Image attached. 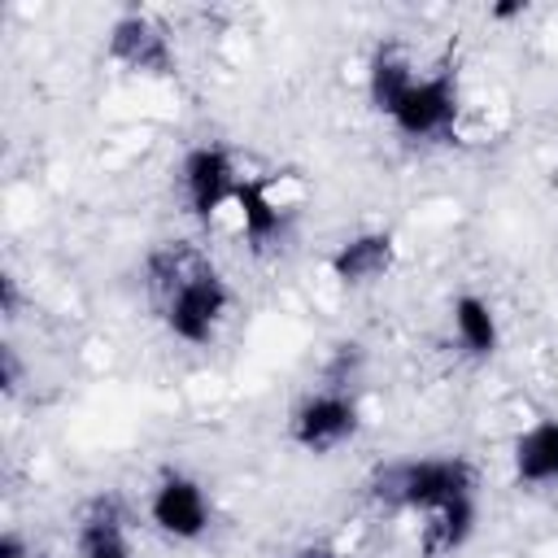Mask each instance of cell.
<instances>
[{
  "label": "cell",
  "mask_w": 558,
  "mask_h": 558,
  "mask_svg": "<svg viewBox=\"0 0 558 558\" xmlns=\"http://www.w3.org/2000/svg\"><path fill=\"white\" fill-rule=\"evenodd\" d=\"M227 310H231V288L209 262H196V257L174 262V270L161 283V318L174 340L209 344Z\"/></svg>",
  "instance_id": "1"
},
{
  "label": "cell",
  "mask_w": 558,
  "mask_h": 558,
  "mask_svg": "<svg viewBox=\"0 0 558 558\" xmlns=\"http://www.w3.org/2000/svg\"><path fill=\"white\" fill-rule=\"evenodd\" d=\"M371 493L397 510L432 514L458 497L475 493V466L458 453H436V458H401L375 471Z\"/></svg>",
  "instance_id": "2"
},
{
  "label": "cell",
  "mask_w": 558,
  "mask_h": 558,
  "mask_svg": "<svg viewBox=\"0 0 558 558\" xmlns=\"http://www.w3.org/2000/svg\"><path fill=\"white\" fill-rule=\"evenodd\" d=\"M357 427H362V405L353 401V392H349V388L327 384V388L310 392V397L292 410L288 436H292V445H296V449H305V453H318V458H323V453H331V449L349 445V440L357 436Z\"/></svg>",
  "instance_id": "3"
},
{
  "label": "cell",
  "mask_w": 558,
  "mask_h": 558,
  "mask_svg": "<svg viewBox=\"0 0 558 558\" xmlns=\"http://www.w3.org/2000/svg\"><path fill=\"white\" fill-rule=\"evenodd\" d=\"M240 183H244V174L235 170V161L222 144H196L183 153L179 187H183V205L192 218H201V222L218 218L227 205H235Z\"/></svg>",
  "instance_id": "4"
},
{
  "label": "cell",
  "mask_w": 558,
  "mask_h": 558,
  "mask_svg": "<svg viewBox=\"0 0 558 558\" xmlns=\"http://www.w3.org/2000/svg\"><path fill=\"white\" fill-rule=\"evenodd\" d=\"M388 122L405 140H440V135H449L453 122H458V74L440 70V74L414 78Z\"/></svg>",
  "instance_id": "5"
},
{
  "label": "cell",
  "mask_w": 558,
  "mask_h": 558,
  "mask_svg": "<svg viewBox=\"0 0 558 558\" xmlns=\"http://www.w3.org/2000/svg\"><path fill=\"white\" fill-rule=\"evenodd\" d=\"M148 519L161 536L170 541H201L209 532V493L196 475H183V471H166L148 497Z\"/></svg>",
  "instance_id": "6"
},
{
  "label": "cell",
  "mask_w": 558,
  "mask_h": 558,
  "mask_svg": "<svg viewBox=\"0 0 558 558\" xmlns=\"http://www.w3.org/2000/svg\"><path fill=\"white\" fill-rule=\"evenodd\" d=\"M109 57L118 65H126L131 74H148V78L174 74V48L148 13H122L109 26Z\"/></svg>",
  "instance_id": "7"
},
{
  "label": "cell",
  "mask_w": 558,
  "mask_h": 558,
  "mask_svg": "<svg viewBox=\"0 0 558 558\" xmlns=\"http://www.w3.org/2000/svg\"><path fill=\"white\" fill-rule=\"evenodd\" d=\"M397 262V240L388 231H357L327 257V270L340 288H371L379 283Z\"/></svg>",
  "instance_id": "8"
},
{
  "label": "cell",
  "mask_w": 558,
  "mask_h": 558,
  "mask_svg": "<svg viewBox=\"0 0 558 558\" xmlns=\"http://www.w3.org/2000/svg\"><path fill=\"white\" fill-rule=\"evenodd\" d=\"M510 466H514V484H523V488H549V484H558V418L554 414L527 423L514 436Z\"/></svg>",
  "instance_id": "9"
},
{
  "label": "cell",
  "mask_w": 558,
  "mask_h": 558,
  "mask_svg": "<svg viewBox=\"0 0 558 558\" xmlns=\"http://www.w3.org/2000/svg\"><path fill=\"white\" fill-rule=\"evenodd\" d=\"M235 214H240V235L244 244L262 257L270 248H279L283 231H288V214L279 209V201L270 196L266 179H244L235 192Z\"/></svg>",
  "instance_id": "10"
},
{
  "label": "cell",
  "mask_w": 558,
  "mask_h": 558,
  "mask_svg": "<svg viewBox=\"0 0 558 558\" xmlns=\"http://www.w3.org/2000/svg\"><path fill=\"white\" fill-rule=\"evenodd\" d=\"M74 558H131L126 519L118 497H96L74 532Z\"/></svg>",
  "instance_id": "11"
},
{
  "label": "cell",
  "mask_w": 558,
  "mask_h": 558,
  "mask_svg": "<svg viewBox=\"0 0 558 558\" xmlns=\"http://www.w3.org/2000/svg\"><path fill=\"white\" fill-rule=\"evenodd\" d=\"M423 519H427V523H423V554H427V558L458 554V549L475 536V519H480L475 493H471V497H458V501H449V506H440V510H432V514H423Z\"/></svg>",
  "instance_id": "12"
},
{
  "label": "cell",
  "mask_w": 558,
  "mask_h": 558,
  "mask_svg": "<svg viewBox=\"0 0 558 558\" xmlns=\"http://www.w3.org/2000/svg\"><path fill=\"white\" fill-rule=\"evenodd\" d=\"M449 314H453V336H458V344H462L471 357H493V353H497L501 327H497V314H493V305H488L484 296L462 292V296H453Z\"/></svg>",
  "instance_id": "13"
},
{
  "label": "cell",
  "mask_w": 558,
  "mask_h": 558,
  "mask_svg": "<svg viewBox=\"0 0 558 558\" xmlns=\"http://www.w3.org/2000/svg\"><path fill=\"white\" fill-rule=\"evenodd\" d=\"M410 83H414V70H410L405 57H397L392 48H379V52L371 57L366 92H371V105H375L384 118H392V109L401 105V96L410 92Z\"/></svg>",
  "instance_id": "14"
},
{
  "label": "cell",
  "mask_w": 558,
  "mask_h": 558,
  "mask_svg": "<svg viewBox=\"0 0 558 558\" xmlns=\"http://www.w3.org/2000/svg\"><path fill=\"white\" fill-rule=\"evenodd\" d=\"M523 13H527V0H497V4L488 9L493 22H514V17H523Z\"/></svg>",
  "instance_id": "15"
},
{
  "label": "cell",
  "mask_w": 558,
  "mask_h": 558,
  "mask_svg": "<svg viewBox=\"0 0 558 558\" xmlns=\"http://www.w3.org/2000/svg\"><path fill=\"white\" fill-rule=\"evenodd\" d=\"M0 314H4V318L17 314V279H13V275L0 279Z\"/></svg>",
  "instance_id": "16"
},
{
  "label": "cell",
  "mask_w": 558,
  "mask_h": 558,
  "mask_svg": "<svg viewBox=\"0 0 558 558\" xmlns=\"http://www.w3.org/2000/svg\"><path fill=\"white\" fill-rule=\"evenodd\" d=\"M0 379H4V392L17 388V357H13V349H0Z\"/></svg>",
  "instance_id": "17"
},
{
  "label": "cell",
  "mask_w": 558,
  "mask_h": 558,
  "mask_svg": "<svg viewBox=\"0 0 558 558\" xmlns=\"http://www.w3.org/2000/svg\"><path fill=\"white\" fill-rule=\"evenodd\" d=\"M0 558H26V541H22V532H4L0 536Z\"/></svg>",
  "instance_id": "18"
},
{
  "label": "cell",
  "mask_w": 558,
  "mask_h": 558,
  "mask_svg": "<svg viewBox=\"0 0 558 558\" xmlns=\"http://www.w3.org/2000/svg\"><path fill=\"white\" fill-rule=\"evenodd\" d=\"M296 558H331V554H323V549H305V554H296Z\"/></svg>",
  "instance_id": "19"
}]
</instances>
